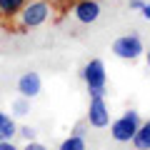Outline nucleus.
Instances as JSON below:
<instances>
[{
    "instance_id": "obj_3",
    "label": "nucleus",
    "mask_w": 150,
    "mask_h": 150,
    "mask_svg": "<svg viewBox=\"0 0 150 150\" xmlns=\"http://www.w3.org/2000/svg\"><path fill=\"white\" fill-rule=\"evenodd\" d=\"M140 123H143V118H140L138 110H125L120 118H115L110 123V138L115 140V143H130L133 140V135L138 133Z\"/></svg>"
},
{
    "instance_id": "obj_20",
    "label": "nucleus",
    "mask_w": 150,
    "mask_h": 150,
    "mask_svg": "<svg viewBox=\"0 0 150 150\" xmlns=\"http://www.w3.org/2000/svg\"><path fill=\"white\" fill-rule=\"evenodd\" d=\"M3 115H5V112H3V110H0V118H3Z\"/></svg>"
},
{
    "instance_id": "obj_13",
    "label": "nucleus",
    "mask_w": 150,
    "mask_h": 150,
    "mask_svg": "<svg viewBox=\"0 0 150 150\" xmlns=\"http://www.w3.org/2000/svg\"><path fill=\"white\" fill-rule=\"evenodd\" d=\"M18 138L23 140H38V130L33 125H18Z\"/></svg>"
},
{
    "instance_id": "obj_14",
    "label": "nucleus",
    "mask_w": 150,
    "mask_h": 150,
    "mask_svg": "<svg viewBox=\"0 0 150 150\" xmlns=\"http://www.w3.org/2000/svg\"><path fill=\"white\" fill-rule=\"evenodd\" d=\"M23 150H48V148H45L43 143H38V140H28V145Z\"/></svg>"
},
{
    "instance_id": "obj_5",
    "label": "nucleus",
    "mask_w": 150,
    "mask_h": 150,
    "mask_svg": "<svg viewBox=\"0 0 150 150\" xmlns=\"http://www.w3.org/2000/svg\"><path fill=\"white\" fill-rule=\"evenodd\" d=\"M85 123L95 130H103L110 125V108H108L105 98H90V105H88V115Z\"/></svg>"
},
{
    "instance_id": "obj_10",
    "label": "nucleus",
    "mask_w": 150,
    "mask_h": 150,
    "mask_svg": "<svg viewBox=\"0 0 150 150\" xmlns=\"http://www.w3.org/2000/svg\"><path fill=\"white\" fill-rule=\"evenodd\" d=\"M13 138H18V123L13 115L5 112L0 118V140H13Z\"/></svg>"
},
{
    "instance_id": "obj_18",
    "label": "nucleus",
    "mask_w": 150,
    "mask_h": 150,
    "mask_svg": "<svg viewBox=\"0 0 150 150\" xmlns=\"http://www.w3.org/2000/svg\"><path fill=\"white\" fill-rule=\"evenodd\" d=\"M143 5H145L143 0H130V10H140Z\"/></svg>"
},
{
    "instance_id": "obj_4",
    "label": "nucleus",
    "mask_w": 150,
    "mask_h": 150,
    "mask_svg": "<svg viewBox=\"0 0 150 150\" xmlns=\"http://www.w3.org/2000/svg\"><path fill=\"white\" fill-rule=\"evenodd\" d=\"M112 55L120 60H138L140 55H145V45L143 38L138 33H128V35H118L112 40Z\"/></svg>"
},
{
    "instance_id": "obj_6",
    "label": "nucleus",
    "mask_w": 150,
    "mask_h": 150,
    "mask_svg": "<svg viewBox=\"0 0 150 150\" xmlns=\"http://www.w3.org/2000/svg\"><path fill=\"white\" fill-rule=\"evenodd\" d=\"M73 18L78 23H83V25H93L100 18V0H75Z\"/></svg>"
},
{
    "instance_id": "obj_19",
    "label": "nucleus",
    "mask_w": 150,
    "mask_h": 150,
    "mask_svg": "<svg viewBox=\"0 0 150 150\" xmlns=\"http://www.w3.org/2000/svg\"><path fill=\"white\" fill-rule=\"evenodd\" d=\"M145 63H148V68H150V50L145 53Z\"/></svg>"
},
{
    "instance_id": "obj_15",
    "label": "nucleus",
    "mask_w": 150,
    "mask_h": 150,
    "mask_svg": "<svg viewBox=\"0 0 150 150\" xmlns=\"http://www.w3.org/2000/svg\"><path fill=\"white\" fill-rule=\"evenodd\" d=\"M0 150H20L13 140H0Z\"/></svg>"
},
{
    "instance_id": "obj_16",
    "label": "nucleus",
    "mask_w": 150,
    "mask_h": 150,
    "mask_svg": "<svg viewBox=\"0 0 150 150\" xmlns=\"http://www.w3.org/2000/svg\"><path fill=\"white\" fill-rule=\"evenodd\" d=\"M75 135H83L85 138V133H88V123H80V125H75V130H73Z\"/></svg>"
},
{
    "instance_id": "obj_1",
    "label": "nucleus",
    "mask_w": 150,
    "mask_h": 150,
    "mask_svg": "<svg viewBox=\"0 0 150 150\" xmlns=\"http://www.w3.org/2000/svg\"><path fill=\"white\" fill-rule=\"evenodd\" d=\"M50 18H53V5L48 0H28L23 10L15 15V20H18V30H30V28H40Z\"/></svg>"
},
{
    "instance_id": "obj_12",
    "label": "nucleus",
    "mask_w": 150,
    "mask_h": 150,
    "mask_svg": "<svg viewBox=\"0 0 150 150\" xmlns=\"http://www.w3.org/2000/svg\"><path fill=\"white\" fill-rule=\"evenodd\" d=\"M13 115H15V118H23V115H30V100H28V98H15V100H13Z\"/></svg>"
},
{
    "instance_id": "obj_11",
    "label": "nucleus",
    "mask_w": 150,
    "mask_h": 150,
    "mask_svg": "<svg viewBox=\"0 0 150 150\" xmlns=\"http://www.w3.org/2000/svg\"><path fill=\"white\" fill-rule=\"evenodd\" d=\"M85 148H88L85 138H83V135H75V133H70L68 138L60 143V150H85Z\"/></svg>"
},
{
    "instance_id": "obj_7",
    "label": "nucleus",
    "mask_w": 150,
    "mask_h": 150,
    "mask_svg": "<svg viewBox=\"0 0 150 150\" xmlns=\"http://www.w3.org/2000/svg\"><path fill=\"white\" fill-rule=\"evenodd\" d=\"M40 90H43V78H40L35 70H28V73H23L20 78H18V93H20L23 98L33 100V98L40 95Z\"/></svg>"
},
{
    "instance_id": "obj_9",
    "label": "nucleus",
    "mask_w": 150,
    "mask_h": 150,
    "mask_svg": "<svg viewBox=\"0 0 150 150\" xmlns=\"http://www.w3.org/2000/svg\"><path fill=\"white\" fill-rule=\"evenodd\" d=\"M130 143H133L138 150H150V120H143V123H140L138 133L133 135Z\"/></svg>"
},
{
    "instance_id": "obj_17",
    "label": "nucleus",
    "mask_w": 150,
    "mask_h": 150,
    "mask_svg": "<svg viewBox=\"0 0 150 150\" xmlns=\"http://www.w3.org/2000/svg\"><path fill=\"white\" fill-rule=\"evenodd\" d=\"M140 13H143V18H145V20H150V3H145V5L140 8Z\"/></svg>"
},
{
    "instance_id": "obj_2",
    "label": "nucleus",
    "mask_w": 150,
    "mask_h": 150,
    "mask_svg": "<svg viewBox=\"0 0 150 150\" xmlns=\"http://www.w3.org/2000/svg\"><path fill=\"white\" fill-rule=\"evenodd\" d=\"M80 78L88 88L90 98H105V88H108V70L105 63L100 58H93L85 63V68L80 70Z\"/></svg>"
},
{
    "instance_id": "obj_8",
    "label": "nucleus",
    "mask_w": 150,
    "mask_h": 150,
    "mask_svg": "<svg viewBox=\"0 0 150 150\" xmlns=\"http://www.w3.org/2000/svg\"><path fill=\"white\" fill-rule=\"evenodd\" d=\"M28 0H0V18L3 20H15V15L23 10Z\"/></svg>"
}]
</instances>
